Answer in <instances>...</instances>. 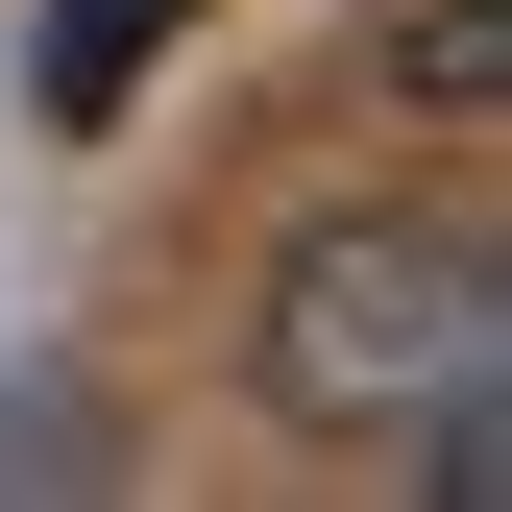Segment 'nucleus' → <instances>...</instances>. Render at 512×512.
<instances>
[{"label":"nucleus","mask_w":512,"mask_h":512,"mask_svg":"<svg viewBox=\"0 0 512 512\" xmlns=\"http://www.w3.org/2000/svg\"><path fill=\"white\" fill-rule=\"evenodd\" d=\"M171 25H196V0H49V49H25V98L74 122V147H98V122L147 98V49H171Z\"/></svg>","instance_id":"2"},{"label":"nucleus","mask_w":512,"mask_h":512,"mask_svg":"<svg viewBox=\"0 0 512 512\" xmlns=\"http://www.w3.org/2000/svg\"><path fill=\"white\" fill-rule=\"evenodd\" d=\"M512 366V293H488V220H317L269 269V415L317 439H415Z\"/></svg>","instance_id":"1"},{"label":"nucleus","mask_w":512,"mask_h":512,"mask_svg":"<svg viewBox=\"0 0 512 512\" xmlns=\"http://www.w3.org/2000/svg\"><path fill=\"white\" fill-rule=\"evenodd\" d=\"M391 98H415V122H488V98H512V25H488V0H439V25L391 49Z\"/></svg>","instance_id":"3"}]
</instances>
